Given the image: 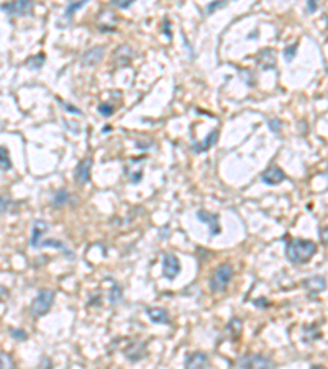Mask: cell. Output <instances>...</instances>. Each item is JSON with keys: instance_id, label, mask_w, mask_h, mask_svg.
Masks as SVG:
<instances>
[{"instance_id": "19", "label": "cell", "mask_w": 328, "mask_h": 369, "mask_svg": "<svg viewBox=\"0 0 328 369\" xmlns=\"http://www.w3.org/2000/svg\"><path fill=\"white\" fill-rule=\"evenodd\" d=\"M12 167V161H10V153L7 148L0 146V171H7Z\"/></svg>"}, {"instance_id": "15", "label": "cell", "mask_w": 328, "mask_h": 369, "mask_svg": "<svg viewBox=\"0 0 328 369\" xmlns=\"http://www.w3.org/2000/svg\"><path fill=\"white\" fill-rule=\"evenodd\" d=\"M197 218L201 220V222H205L208 225L210 228V235H218L220 233V227H218V217L213 213H208L205 212V210H201V212H197Z\"/></svg>"}, {"instance_id": "25", "label": "cell", "mask_w": 328, "mask_h": 369, "mask_svg": "<svg viewBox=\"0 0 328 369\" xmlns=\"http://www.w3.org/2000/svg\"><path fill=\"white\" fill-rule=\"evenodd\" d=\"M295 53H297V44H295V43H294V44H290V46H287V48L284 49V56H286V59H287V61H292V59H294Z\"/></svg>"}, {"instance_id": "12", "label": "cell", "mask_w": 328, "mask_h": 369, "mask_svg": "<svg viewBox=\"0 0 328 369\" xmlns=\"http://www.w3.org/2000/svg\"><path fill=\"white\" fill-rule=\"evenodd\" d=\"M207 365H208V356L205 355V353L196 351L186 358V365H184V368L186 369H205Z\"/></svg>"}, {"instance_id": "21", "label": "cell", "mask_w": 328, "mask_h": 369, "mask_svg": "<svg viewBox=\"0 0 328 369\" xmlns=\"http://www.w3.org/2000/svg\"><path fill=\"white\" fill-rule=\"evenodd\" d=\"M0 369H13V361L7 353L0 351Z\"/></svg>"}, {"instance_id": "31", "label": "cell", "mask_w": 328, "mask_h": 369, "mask_svg": "<svg viewBox=\"0 0 328 369\" xmlns=\"http://www.w3.org/2000/svg\"><path fill=\"white\" fill-rule=\"evenodd\" d=\"M131 3H133L131 0H114V2H112V5H115V7H120V8H128Z\"/></svg>"}, {"instance_id": "2", "label": "cell", "mask_w": 328, "mask_h": 369, "mask_svg": "<svg viewBox=\"0 0 328 369\" xmlns=\"http://www.w3.org/2000/svg\"><path fill=\"white\" fill-rule=\"evenodd\" d=\"M232 276H233L232 264H228V263L220 264L218 268L213 271L212 278H210V289L213 292H222L225 287L228 286Z\"/></svg>"}, {"instance_id": "8", "label": "cell", "mask_w": 328, "mask_h": 369, "mask_svg": "<svg viewBox=\"0 0 328 369\" xmlns=\"http://www.w3.org/2000/svg\"><path fill=\"white\" fill-rule=\"evenodd\" d=\"M90 167H92V160H90V158H85V160H82L78 166H76L74 177H76V182H78L79 186H84V184L89 182Z\"/></svg>"}, {"instance_id": "13", "label": "cell", "mask_w": 328, "mask_h": 369, "mask_svg": "<svg viewBox=\"0 0 328 369\" xmlns=\"http://www.w3.org/2000/svg\"><path fill=\"white\" fill-rule=\"evenodd\" d=\"M133 54H135V51H133L130 46H120L119 49L115 51V64L119 66V68H125V66L130 64V61L133 59Z\"/></svg>"}, {"instance_id": "35", "label": "cell", "mask_w": 328, "mask_h": 369, "mask_svg": "<svg viewBox=\"0 0 328 369\" xmlns=\"http://www.w3.org/2000/svg\"><path fill=\"white\" fill-rule=\"evenodd\" d=\"M61 104H63L64 107H66V110H68V112H74V114H81V110H78V109H74V105H69V104H64V102H61Z\"/></svg>"}, {"instance_id": "10", "label": "cell", "mask_w": 328, "mask_h": 369, "mask_svg": "<svg viewBox=\"0 0 328 369\" xmlns=\"http://www.w3.org/2000/svg\"><path fill=\"white\" fill-rule=\"evenodd\" d=\"M305 290L309 292L310 295H319L327 289V279L324 276H314V278H309L307 281H304Z\"/></svg>"}, {"instance_id": "9", "label": "cell", "mask_w": 328, "mask_h": 369, "mask_svg": "<svg viewBox=\"0 0 328 369\" xmlns=\"http://www.w3.org/2000/svg\"><path fill=\"white\" fill-rule=\"evenodd\" d=\"M284 179H286V174L283 169L278 166H269L263 174H261V181L264 184H268V186H276V184L283 182Z\"/></svg>"}, {"instance_id": "5", "label": "cell", "mask_w": 328, "mask_h": 369, "mask_svg": "<svg viewBox=\"0 0 328 369\" xmlns=\"http://www.w3.org/2000/svg\"><path fill=\"white\" fill-rule=\"evenodd\" d=\"M0 8L3 12H7L12 17H22V15H27L28 12L33 10V2H28V0H20V2H10V3H3L0 5Z\"/></svg>"}, {"instance_id": "1", "label": "cell", "mask_w": 328, "mask_h": 369, "mask_svg": "<svg viewBox=\"0 0 328 369\" xmlns=\"http://www.w3.org/2000/svg\"><path fill=\"white\" fill-rule=\"evenodd\" d=\"M317 253V245L312 240H290L286 246V256L294 264H305Z\"/></svg>"}, {"instance_id": "33", "label": "cell", "mask_w": 328, "mask_h": 369, "mask_svg": "<svg viewBox=\"0 0 328 369\" xmlns=\"http://www.w3.org/2000/svg\"><path fill=\"white\" fill-rule=\"evenodd\" d=\"M320 238H322V242L328 246V225L324 228H320Z\"/></svg>"}, {"instance_id": "6", "label": "cell", "mask_w": 328, "mask_h": 369, "mask_svg": "<svg viewBox=\"0 0 328 369\" xmlns=\"http://www.w3.org/2000/svg\"><path fill=\"white\" fill-rule=\"evenodd\" d=\"M181 273V264H179V259L174 254H166L163 258V274L164 278L172 281L176 279V276Z\"/></svg>"}, {"instance_id": "7", "label": "cell", "mask_w": 328, "mask_h": 369, "mask_svg": "<svg viewBox=\"0 0 328 369\" xmlns=\"http://www.w3.org/2000/svg\"><path fill=\"white\" fill-rule=\"evenodd\" d=\"M105 53L104 46H94V48L87 49L84 54H82V64L87 66V68H94L102 61Z\"/></svg>"}, {"instance_id": "27", "label": "cell", "mask_w": 328, "mask_h": 369, "mask_svg": "<svg viewBox=\"0 0 328 369\" xmlns=\"http://www.w3.org/2000/svg\"><path fill=\"white\" fill-rule=\"evenodd\" d=\"M10 208V199L0 196V213H5Z\"/></svg>"}, {"instance_id": "18", "label": "cell", "mask_w": 328, "mask_h": 369, "mask_svg": "<svg viewBox=\"0 0 328 369\" xmlns=\"http://www.w3.org/2000/svg\"><path fill=\"white\" fill-rule=\"evenodd\" d=\"M148 319H150L153 324H171V319H169V314L164 309H146Z\"/></svg>"}, {"instance_id": "28", "label": "cell", "mask_w": 328, "mask_h": 369, "mask_svg": "<svg viewBox=\"0 0 328 369\" xmlns=\"http://www.w3.org/2000/svg\"><path fill=\"white\" fill-rule=\"evenodd\" d=\"M225 5H227V2H225V0H222V2H213V3H208V5H207V13L210 15V13L213 12V10H217V8H220V7H225Z\"/></svg>"}, {"instance_id": "3", "label": "cell", "mask_w": 328, "mask_h": 369, "mask_svg": "<svg viewBox=\"0 0 328 369\" xmlns=\"http://www.w3.org/2000/svg\"><path fill=\"white\" fill-rule=\"evenodd\" d=\"M53 304H54V292L49 289H41L38 292V295L35 297V300L32 302L33 317H43L46 312H49Z\"/></svg>"}, {"instance_id": "14", "label": "cell", "mask_w": 328, "mask_h": 369, "mask_svg": "<svg viewBox=\"0 0 328 369\" xmlns=\"http://www.w3.org/2000/svg\"><path fill=\"white\" fill-rule=\"evenodd\" d=\"M218 128H215V130H212L208 133V136L205 138V140L202 141V143H194L192 145V150L196 151V153H202V151H207V150H210L212 146H215L217 145V141H218Z\"/></svg>"}, {"instance_id": "23", "label": "cell", "mask_w": 328, "mask_h": 369, "mask_svg": "<svg viewBox=\"0 0 328 369\" xmlns=\"http://www.w3.org/2000/svg\"><path fill=\"white\" fill-rule=\"evenodd\" d=\"M87 2H84V0H81V2H78V3H69L68 5V8H66V18H71V15H73L76 10H79L81 7H84Z\"/></svg>"}, {"instance_id": "30", "label": "cell", "mask_w": 328, "mask_h": 369, "mask_svg": "<svg viewBox=\"0 0 328 369\" xmlns=\"http://www.w3.org/2000/svg\"><path fill=\"white\" fill-rule=\"evenodd\" d=\"M268 125H269V128H271V130H273V133H276V135H278V133L281 131V120H269L268 122Z\"/></svg>"}, {"instance_id": "16", "label": "cell", "mask_w": 328, "mask_h": 369, "mask_svg": "<svg viewBox=\"0 0 328 369\" xmlns=\"http://www.w3.org/2000/svg\"><path fill=\"white\" fill-rule=\"evenodd\" d=\"M125 355H126V358H128V360H130L131 363L140 361L141 358L146 355V345H145V343H141V341L133 343V345H130V346L126 348Z\"/></svg>"}, {"instance_id": "38", "label": "cell", "mask_w": 328, "mask_h": 369, "mask_svg": "<svg viewBox=\"0 0 328 369\" xmlns=\"http://www.w3.org/2000/svg\"><path fill=\"white\" fill-rule=\"evenodd\" d=\"M312 369H325V368L320 366V365H315V366H312Z\"/></svg>"}, {"instance_id": "32", "label": "cell", "mask_w": 328, "mask_h": 369, "mask_svg": "<svg viewBox=\"0 0 328 369\" xmlns=\"http://www.w3.org/2000/svg\"><path fill=\"white\" fill-rule=\"evenodd\" d=\"M51 368H53V365H51L49 358H41V363H40L38 369H51Z\"/></svg>"}, {"instance_id": "22", "label": "cell", "mask_w": 328, "mask_h": 369, "mask_svg": "<svg viewBox=\"0 0 328 369\" xmlns=\"http://www.w3.org/2000/svg\"><path fill=\"white\" fill-rule=\"evenodd\" d=\"M109 299H110L112 304H117V302H120V300H122V287H120L119 284H115V286H114V289H110Z\"/></svg>"}, {"instance_id": "20", "label": "cell", "mask_w": 328, "mask_h": 369, "mask_svg": "<svg viewBox=\"0 0 328 369\" xmlns=\"http://www.w3.org/2000/svg\"><path fill=\"white\" fill-rule=\"evenodd\" d=\"M69 199H71V196H69V192L68 191H59V192H56V196H54V199H53V205L54 207H61V205H64V204H68L69 202Z\"/></svg>"}, {"instance_id": "36", "label": "cell", "mask_w": 328, "mask_h": 369, "mask_svg": "<svg viewBox=\"0 0 328 369\" xmlns=\"http://www.w3.org/2000/svg\"><path fill=\"white\" fill-rule=\"evenodd\" d=\"M254 305H258V307H268L269 302L266 300V299H258V300H254Z\"/></svg>"}, {"instance_id": "17", "label": "cell", "mask_w": 328, "mask_h": 369, "mask_svg": "<svg viewBox=\"0 0 328 369\" xmlns=\"http://www.w3.org/2000/svg\"><path fill=\"white\" fill-rule=\"evenodd\" d=\"M48 223L43 222V220H37V222L33 223V232H32V240H30V245L32 246H40L41 245V237L48 232Z\"/></svg>"}, {"instance_id": "11", "label": "cell", "mask_w": 328, "mask_h": 369, "mask_svg": "<svg viewBox=\"0 0 328 369\" xmlns=\"http://www.w3.org/2000/svg\"><path fill=\"white\" fill-rule=\"evenodd\" d=\"M256 63L261 69L268 71V69H274L276 66V54H274V49H261L258 56H256Z\"/></svg>"}, {"instance_id": "26", "label": "cell", "mask_w": 328, "mask_h": 369, "mask_svg": "<svg viewBox=\"0 0 328 369\" xmlns=\"http://www.w3.org/2000/svg\"><path fill=\"white\" fill-rule=\"evenodd\" d=\"M99 112L104 117H109V115L114 114V107H112L110 104H100L99 105Z\"/></svg>"}, {"instance_id": "37", "label": "cell", "mask_w": 328, "mask_h": 369, "mask_svg": "<svg viewBox=\"0 0 328 369\" xmlns=\"http://www.w3.org/2000/svg\"><path fill=\"white\" fill-rule=\"evenodd\" d=\"M307 8H309V12H310V13H312V12H315V10H317V2H314V0H312V2L307 3Z\"/></svg>"}, {"instance_id": "29", "label": "cell", "mask_w": 328, "mask_h": 369, "mask_svg": "<svg viewBox=\"0 0 328 369\" xmlns=\"http://www.w3.org/2000/svg\"><path fill=\"white\" fill-rule=\"evenodd\" d=\"M10 333H12V336L15 338V340H27V333H25L23 330H15V328H12Z\"/></svg>"}, {"instance_id": "24", "label": "cell", "mask_w": 328, "mask_h": 369, "mask_svg": "<svg viewBox=\"0 0 328 369\" xmlns=\"http://www.w3.org/2000/svg\"><path fill=\"white\" fill-rule=\"evenodd\" d=\"M43 61H44V56H43V54H38L37 58L28 59V61H27V64H28V66H33L32 69H40V68H41V64H43Z\"/></svg>"}, {"instance_id": "34", "label": "cell", "mask_w": 328, "mask_h": 369, "mask_svg": "<svg viewBox=\"0 0 328 369\" xmlns=\"http://www.w3.org/2000/svg\"><path fill=\"white\" fill-rule=\"evenodd\" d=\"M8 299V289L5 286H0V302H5Z\"/></svg>"}, {"instance_id": "4", "label": "cell", "mask_w": 328, "mask_h": 369, "mask_svg": "<svg viewBox=\"0 0 328 369\" xmlns=\"http://www.w3.org/2000/svg\"><path fill=\"white\" fill-rule=\"evenodd\" d=\"M240 369H273L274 363L263 355H246L238 360Z\"/></svg>"}]
</instances>
